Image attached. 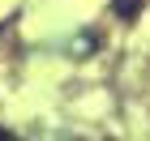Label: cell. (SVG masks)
Returning a JSON list of instances; mask_svg holds the SVG:
<instances>
[{"label":"cell","instance_id":"cell-1","mask_svg":"<svg viewBox=\"0 0 150 141\" xmlns=\"http://www.w3.org/2000/svg\"><path fill=\"white\" fill-rule=\"evenodd\" d=\"M116 13H120V17H133V13H137V0H116Z\"/></svg>","mask_w":150,"mask_h":141},{"label":"cell","instance_id":"cell-2","mask_svg":"<svg viewBox=\"0 0 150 141\" xmlns=\"http://www.w3.org/2000/svg\"><path fill=\"white\" fill-rule=\"evenodd\" d=\"M0 141H13V133H4V128H0Z\"/></svg>","mask_w":150,"mask_h":141}]
</instances>
